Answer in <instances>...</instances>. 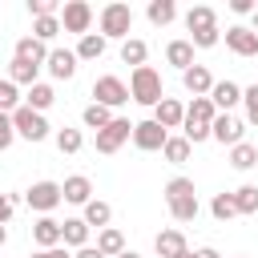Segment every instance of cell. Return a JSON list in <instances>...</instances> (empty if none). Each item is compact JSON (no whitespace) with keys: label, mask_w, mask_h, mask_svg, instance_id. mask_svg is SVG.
Instances as JSON below:
<instances>
[{"label":"cell","mask_w":258,"mask_h":258,"mask_svg":"<svg viewBox=\"0 0 258 258\" xmlns=\"http://www.w3.org/2000/svg\"><path fill=\"white\" fill-rule=\"evenodd\" d=\"M165 206L173 214V222H194L198 218V189L189 177H169L165 181Z\"/></svg>","instance_id":"obj_1"},{"label":"cell","mask_w":258,"mask_h":258,"mask_svg":"<svg viewBox=\"0 0 258 258\" xmlns=\"http://www.w3.org/2000/svg\"><path fill=\"white\" fill-rule=\"evenodd\" d=\"M185 24H189V44L194 48H214L222 36H218V16H214V8H206V4H198V8H189L185 12Z\"/></svg>","instance_id":"obj_2"},{"label":"cell","mask_w":258,"mask_h":258,"mask_svg":"<svg viewBox=\"0 0 258 258\" xmlns=\"http://www.w3.org/2000/svg\"><path fill=\"white\" fill-rule=\"evenodd\" d=\"M129 97H133L137 105H157V101L165 97V93H161V73L149 69V64L133 69V77H129Z\"/></svg>","instance_id":"obj_3"},{"label":"cell","mask_w":258,"mask_h":258,"mask_svg":"<svg viewBox=\"0 0 258 258\" xmlns=\"http://www.w3.org/2000/svg\"><path fill=\"white\" fill-rule=\"evenodd\" d=\"M101 36L109 40V36H125L129 40V28H133V8L129 4H121V0H113V4H105L101 8Z\"/></svg>","instance_id":"obj_4"},{"label":"cell","mask_w":258,"mask_h":258,"mask_svg":"<svg viewBox=\"0 0 258 258\" xmlns=\"http://www.w3.org/2000/svg\"><path fill=\"white\" fill-rule=\"evenodd\" d=\"M8 117H12L16 137H24V141H44V137H48V121H44V113H36V109H28V105H16Z\"/></svg>","instance_id":"obj_5"},{"label":"cell","mask_w":258,"mask_h":258,"mask_svg":"<svg viewBox=\"0 0 258 258\" xmlns=\"http://www.w3.org/2000/svg\"><path fill=\"white\" fill-rule=\"evenodd\" d=\"M129 101V85L121 77H97L93 81V105H105V109H117Z\"/></svg>","instance_id":"obj_6"},{"label":"cell","mask_w":258,"mask_h":258,"mask_svg":"<svg viewBox=\"0 0 258 258\" xmlns=\"http://www.w3.org/2000/svg\"><path fill=\"white\" fill-rule=\"evenodd\" d=\"M129 137H133V125H129L125 117H113V121L97 133V153H117Z\"/></svg>","instance_id":"obj_7"},{"label":"cell","mask_w":258,"mask_h":258,"mask_svg":"<svg viewBox=\"0 0 258 258\" xmlns=\"http://www.w3.org/2000/svg\"><path fill=\"white\" fill-rule=\"evenodd\" d=\"M89 24H93V4H85V0H69L64 8H60V28L64 32H89Z\"/></svg>","instance_id":"obj_8"},{"label":"cell","mask_w":258,"mask_h":258,"mask_svg":"<svg viewBox=\"0 0 258 258\" xmlns=\"http://www.w3.org/2000/svg\"><path fill=\"white\" fill-rule=\"evenodd\" d=\"M24 198H28V206H32L36 214H48V210L60 206V185H56V181H32Z\"/></svg>","instance_id":"obj_9"},{"label":"cell","mask_w":258,"mask_h":258,"mask_svg":"<svg viewBox=\"0 0 258 258\" xmlns=\"http://www.w3.org/2000/svg\"><path fill=\"white\" fill-rule=\"evenodd\" d=\"M165 137H169V133H165V129H161L153 117L133 125V145H137L141 153H153V149H161V145H165Z\"/></svg>","instance_id":"obj_10"},{"label":"cell","mask_w":258,"mask_h":258,"mask_svg":"<svg viewBox=\"0 0 258 258\" xmlns=\"http://www.w3.org/2000/svg\"><path fill=\"white\" fill-rule=\"evenodd\" d=\"M242 133H246V125H242L234 113H218V117H214V125H210V137H214V141H222V145H238V141H242Z\"/></svg>","instance_id":"obj_11"},{"label":"cell","mask_w":258,"mask_h":258,"mask_svg":"<svg viewBox=\"0 0 258 258\" xmlns=\"http://www.w3.org/2000/svg\"><path fill=\"white\" fill-rule=\"evenodd\" d=\"M226 48H230L234 56H258V36H254V28H246V24L226 28Z\"/></svg>","instance_id":"obj_12"},{"label":"cell","mask_w":258,"mask_h":258,"mask_svg":"<svg viewBox=\"0 0 258 258\" xmlns=\"http://www.w3.org/2000/svg\"><path fill=\"white\" fill-rule=\"evenodd\" d=\"M153 121L169 133V129H177V125L185 121V105H181V101H173V97H161V101L153 105Z\"/></svg>","instance_id":"obj_13"},{"label":"cell","mask_w":258,"mask_h":258,"mask_svg":"<svg viewBox=\"0 0 258 258\" xmlns=\"http://www.w3.org/2000/svg\"><path fill=\"white\" fill-rule=\"evenodd\" d=\"M60 202L89 206V202H93V181H89L85 173H73V177H64V185H60Z\"/></svg>","instance_id":"obj_14"},{"label":"cell","mask_w":258,"mask_h":258,"mask_svg":"<svg viewBox=\"0 0 258 258\" xmlns=\"http://www.w3.org/2000/svg\"><path fill=\"white\" fill-rule=\"evenodd\" d=\"M12 60H24V64L40 69V64L48 60V48H44L36 36H20V40H16V48H12Z\"/></svg>","instance_id":"obj_15"},{"label":"cell","mask_w":258,"mask_h":258,"mask_svg":"<svg viewBox=\"0 0 258 258\" xmlns=\"http://www.w3.org/2000/svg\"><path fill=\"white\" fill-rule=\"evenodd\" d=\"M214 117H218L214 101H210V97H194V101L185 105V121H181V125H202V129H210Z\"/></svg>","instance_id":"obj_16"},{"label":"cell","mask_w":258,"mask_h":258,"mask_svg":"<svg viewBox=\"0 0 258 258\" xmlns=\"http://www.w3.org/2000/svg\"><path fill=\"white\" fill-rule=\"evenodd\" d=\"M44 64H48V73H52L56 81H69V77L77 73V52H69V48H52Z\"/></svg>","instance_id":"obj_17"},{"label":"cell","mask_w":258,"mask_h":258,"mask_svg":"<svg viewBox=\"0 0 258 258\" xmlns=\"http://www.w3.org/2000/svg\"><path fill=\"white\" fill-rule=\"evenodd\" d=\"M181 85H185L194 97H210L214 77H210V69H206V64H194V69H185V73H181Z\"/></svg>","instance_id":"obj_18"},{"label":"cell","mask_w":258,"mask_h":258,"mask_svg":"<svg viewBox=\"0 0 258 258\" xmlns=\"http://www.w3.org/2000/svg\"><path fill=\"white\" fill-rule=\"evenodd\" d=\"M210 101H214V109L230 113V109L242 101V89H238L234 81H214V89H210Z\"/></svg>","instance_id":"obj_19"},{"label":"cell","mask_w":258,"mask_h":258,"mask_svg":"<svg viewBox=\"0 0 258 258\" xmlns=\"http://www.w3.org/2000/svg\"><path fill=\"white\" fill-rule=\"evenodd\" d=\"M60 242L73 246V250L89 246V226H85V218H64V222H60Z\"/></svg>","instance_id":"obj_20"},{"label":"cell","mask_w":258,"mask_h":258,"mask_svg":"<svg viewBox=\"0 0 258 258\" xmlns=\"http://www.w3.org/2000/svg\"><path fill=\"white\" fill-rule=\"evenodd\" d=\"M153 246H157V254H161V258H177V254H185V250H189L181 230H161V234L153 238Z\"/></svg>","instance_id":"obj_21"},{"label":"cell","mask_w":258,"mask_h":258,"mask_svg":"<svg viewBox=\"0 0 258 258\" xmlns=\"http://www.w3.org/2000/svg\"><path fill=\"white\" fill-rule=\"evenodd\" d=\"M32 242H36L40 250H52V246H60V222H52V218H40V222L32 226Z\"/></svg>","instance_id":"obj_22"},{"label":"cell","mask_w":258,"mask_h":258,"mask_svg":"<svg viewBox=\"0 0 258 258\" xmlns=\"http://www.w3.org/2000/svg\"><path fill=\"white\" fill-rule=\"evenodd\" d=\"M165 60L177 64L181 73L194 69V44H189V40H169V44H165Z\"/></svg>","instance_id":"obj_23"},{"label":"cell","mask_w":258,"mask_h":258,"mask_svg":"<svg viewBox=\"0 0 258 258\" xmlns=\"http://www.w3.org/2000/svg\"><path fill=\"white\" fill-rule=\"evenodd\" d=\"M109 222H113V206H109V202H97V198H93V202L85 206V226H89V230H93V226H97V230H105Z\"/></svg>","instance_id":"obj_24"},{"label":"cell","mask_w":258,"mask_h":258,"mask_svg":"<svg viewBox=\"0 0 258 258\" xmlns=\"http://www.w3.org/2000/svg\"><path fill=\"white\" fill-rule=\"evenodd\" d=\"M97 250H101L105 258H117V254L125 250V234H121V230H113V226H105V230L97 234Z\"/></svg>","instance_id":"obj_25"},{"label":"cell","mask_w":258,"mask_h":258,"mask_svg":"<svg viewBox=\"0 0 258 258\" xmlns=\"http://www.w3.org/2000/svg\"><path fill=\"white\" fill-rule=\"evenodd\" d=\"M97 56H105V36L85 32V36H81V44H77V60H97Z\"/></svg>","instance_id":"obj_26"},{"label":"cell","mask_w":258,"mask_h":258,"mask_svg":"<svg viewBox=\"0 0 258 258\" xmlns=\"http://www.w3.org/2000/svg\"><path fill=\"white\" fill-rule=\"evenodd\" d=\"M52 101H56V93H52V85H44V81H36V85L28 89V101H24V105H28V109H36V113H44V109H48Z\"/></svg>","instance_id":"obj_27"},{"label":"cell","mask_w":258,"mask_h":258,"mask_svg":"<svg viewBox=\"0 0 258 258\" xmlns=\"http://www.w3.org/2000/svg\"><path fill=\"white\" fill-rule=\"evenodd\" d=\"M230 165H234V169H250V165H258V149H254L250 141L230 145Z\"/></svg>","instance_id":"obj_28"},{"label":"cell","mask_w":258,"mask_h":258,"mask_svg":"<svg viewBox=\"0 0 258 258\" xmlns=\"http://www.w3.org/2000/svg\"><path fill=\"white\" fill-rule=\"evenodd\" d=\"M230 198H234V210L238 214H258V185H242Z\"/></svg>","instance_id":"obj_29"},{"label":"cell","mask_w":258,"mask_h":258,"mask_svg":"<svg viewBox=\"0 0 258 258\" xmlns=\"http://www.w3.org/2000/svg\"><path fill=\"white\" fill-rule=\"evenodd\" d=\"M145 56H149V48H145V40H125V44H121V60H125V64H133V69H141V64H145Z\"/></svg>","instance_id":"obj_30"},{"label":"cell","mask_w":258,"mask_h":258,"mask_svg":"<svg viewBox=\"0 0 258 258\" xmlns=\"http://www.w3.org/2000/svg\"><path fill=\"white\" fill-rule=\"evenodd\" d=\"M81 121H85L89 129H97V133H101V129H105V125L113 121V113H109L105 105H85V113H81Z\"/></svg>","instance_id":"obj_31"},{"label":"cell","mask_w":258,"mask_h":258,"mask_svg":"<svg viewBox=\"0 0 258 258\" xmlns=\"http://www.w3.org/2000/svg\"><path fill=\"white\" fill-rule=\"evenodd\" d=\"M177 16V4L173 0H149V20L153 24H169Z\"/></svg>","instance_id":"obj_32"},{"label":"cell","mask_w":258,"mask_h":258,"mask_svg":"<svg viewBox=\"0 0 258 258\" xmlns=\"http://www.w3.org/2000/svg\"><path fill=\"white\" fill-rule=\"evenodd\" d=\"M36 73H40V69H32V64H24V60H12L8 81H12V85H28V89H32V85H36Z\"/></svg>","instance_id":"obj_33"},{"label":"cell","mask_w":258,"mask_h":258,"mask_svg":"<svg viewBox=\"0 0 258 258\" xmlns=\"http://www.w3.org/2000/svg\"><path fill=\"white\" fill-rule=\"evenodd\" d=\"M81 145H85V133L81 129H60L56 133V149L60 153H81Z\"/></svg>","instance_id":"obj_34"},{"label":"cell","mask_w":258,"mask_h":258,"mask_svg":"<svg viewBox=\"0 0 258 258\" xmlns=\"http://www.w3.org/2000/svg\"><path fill=\"white\" fill-rule=\"evenodd\" d=\"M56 32H60V16H40V20L32 24V36H36L40 44H44V40H52Z\"/></svg>","instance_id":"obj_35"},{"label":"cell","mask_w":258,"mask_h":258,"mask_svg":"<svg viewBox=\"0 0 258 258\" xmlns=\"http://www.w3.org/2000/svg\"><path fill=\"white\" fill-rule=\"evenodd\" d=\"M161 153H165V161H185V157H189V141H185V137H165Z\"/></svg>","instance_id":"obj_36"},{"label":"cell","mask_w":258,"mask_h":258,"mask_svg":"<svg viewBox=\"0 0 258 258\" xmlns=\"http://www.w3.org/2000/svg\"><path fill=\"white\" fill-rule=\"evenodd\" d=\"M210 210H214V218H218V222H230V218L238 214V210H234V198H230V194H218V198L210 202Z\"/></svg>","instance_id":"obj_37"},{"label":"cell","mask_w":258,"mask_h":258,"mask_svg":"<svg viewBox=\"0 0 258 258\" xmlns=\"http://www.w3.org/2000/svg\"><path fill=\"white\" fill-rule=\"evenodd\" d=\"M16 101H20V93H16V85L4 77V81H0V113H12Z\"/></svg>","instance_id":"obj_38"},{"label":"cell","mask_w":258,"mask_h":258,"mask_svg":"<svg viewBox=\"0 0 258 258\" xmlns=\"http://www.w3.org/2000/svg\"><path fill=\"white\" fill-rule=\"evenodd\" d=\"M242 105H246V121H250V125H258V85L242 89Z\"/></svg>","instance_id":"obj_39"},{"label":"cell","mask_w":258,"mask_h":258,"mask_svg":"<svg viewBox=\"0 0 258 258\" xmlns=\"http://www.w3.org/2000/svg\"><path fill=\"white\" fill-rule=\"evenodd\" d=\"M28 12L40 20V16H56V0H28Z\"/></svg>","instance_id":"obj_40"},{"label":"cell","mask_w":258,"mask_h":258,"mask_svg":"<svg viewBox=\"0 0 258 258\" xmlns=\"http://www.w3.org/2000/svg\"><path fill=\"white\" fill-rule=\"evenodd\" d=\"M16 141V129H12V117L8 113H0V149H8Z\"/></svg>","instance_id":"obj_41"},{"label":"cell","mask_w":258,"mask_h":258,"mask_svg":"<svg viewBox=\"0 0 258 258\" xmlns=\"http://www.w3.org/2000/svg\"><path fill=\"white\" fill-rule=\"evenodd\" d=\"M12 214H16V198L12 194H0V226L12 222Z\"/></svg>","instance_id":"obj_42"},{"label":"cell","mask_w":258,"mask_h":258,"mask_svg":"<svg viewBox=\"0 0 258 258\" xmlns=\"http://www.w3.org/2000/svg\"><path fill=\"white\" fill-rule=\"evenodd\" d=\"M32 258H73L64 246H52V250H40V254H32Z\"/></svg>","instance_id":"obj_43"},{"label":"cell","mask_w":258,"mask_h":258,"mask_svg":"<svg viewBox=\"0 0 258 258\" xmlns=\"http://www.w3.org/2000/svg\"><path fill=\"white\" fill-rule=\"evenodd\" d=\"M230 8H234L238 16H246V12H254V4H250V0H230Z\"/></svg>","instance_id":"obj_44"},{"label":"cell","mask_w":258,"mask_h":258,"mask_svg":"<svg viewBox=\"0 0 258 258\" xmlns=\"http://www.w3.org/2000/svg\"><path fill=\"white\" fill-rule=\"evenodd\" d=\"M73 258H105V254H101V250H97V246H81V250H77V254H73Z\"/></svg>","instance_id":"obj_45"},{"label":"cell","mask_w":258,"mask_h":258,"mask_svg":"<svg viewBox=\"0 0 258 258\" xmlns=\"http://www.w3.org/2000/svg\"><path fill=\"white\" fill-rule=\"evenodd\" d=\"M194 258H222L218 250H210V246H202V250H194Z\"/></svg>","instance_id":"obj_46"},{"label":"cell","mask_w":258,"mask_h":258,"mask_svg":"<svg viewBox=\"0 0 258 258\" xmlns=\"http://www.w3.org/2000/svg\"><path fill=\"white\" fill-rule=\"evenodd\" d=\"M117 258H141V254H133V250H121V254H117Z\"/></svg>","instance_id":"obj_47"},{"label":"cell","mask_w":258,"mask_h":258,"mask_svg":"<svg viewBox=\"0 0 258 258\" xmlns=\"http://www.w3.org/2000/svg\"><path fill=\"white\" fill-rule=\"evenodd\" d=\"M4 238H8V230H4V226H0V246H4Z\"/></svg>","instance_id":"obj_48"},{"label":"cell","mask_w":258,"mask_h":258,"mask_svg":"<svg viewBox=\"0 0 258 258\" xmlns=\"http://www.w3.org/2000/svg\"><path fill=\"white\" fill-rule=\"evenodd\" d=\"M254 36H258V8H254Z\"/></svg>","instance_id":"obj_49"},{"label":"cell","mask_w":258,"mask_h":258,"mask_svg":"<svg viewBox=\"0 0 258 258\" xmlns=\"http://www.w3.org/2000/svg\"><path fill=\"white\" fill-rule=\"evenodd\" d=\"M177 258H194V254H189V250H185V254H177Z\"/></svg>","instance_id":"obj_50"}]
</instances>
